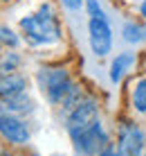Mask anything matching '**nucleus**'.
<instances>
[{"label": "nucleus", "mask_w": 146, "mask_h": 156, "mask_svg": "<svg viewBox=\"0 0 146 156\" xmlns=\"http://www.w3.org/2000/svg\"><path fill=\"white\" fill-rule=\"evenodd\" d=\"M0 43L9 50H18L20 45H25V39L20 34V30H14L7 23H0Z\"/></svg>", "instance_id": "obj_14"}, {"label": "nucleus", "mask_w": 146, "mask_h": 156, "mask_svg": "<svg viewBox=\"0 0 146 156\" xmlns=\"http://www.w3.org/2000/svg\"><path fill=\"white\" fill-rule=\"evenodd\" d=\"M34 84L58 118L74 109L88 93L68 63H41L34 73Z\"/></svg>", "instance_id": "obj_1"}, {"label": "nucleus", "mask_w": 146, "mask_h": 156, "mask_svg": "<svg viewBox=\"0 0 146 156\" xmlns=\"http://www.w3.org/2000/svg\"><path fill=\"white\" fill-rule=\"evenodd\" d=\"M2 5H12V2H16V0H0Z\"/></svg>", "instance_id": "obj_20"}, {"label": "nucleus", "mask_w": 146, "mask_h": 156, "mask_svg": "<svg viewBox=\"0 0 146 156\" xmlns=\"http://www.w3.org/2000/svg\"><path fill=\"white\" fill-rule=\"evenodd\" d=\"M121 41L128 45H142L146 43V20H126L121 25Z\"/></svg>", "instance_id": "obj_12"}, {"label": "nucleus", "mask_w": 146, "mask_h": 156, "mask_svg": "<svg viewBox=\"0 0 146 156\" xmlns=\"http://www.w3.org/2000/svg\"><path fill=\"white\" fill-rule=\"evenodd\" d=\"M101 118V100L92 93H85V98L79 102L74 109H70L65 115H61L63 129L68 131H74V129H83V127H90L92 122H97Z\"/></svg>", "instance_id": "obj_5"}, {"label": "nucleus", "mask_w": 146, "mask_h": 156, "mask_svg": "<svg viewBox=\"0 0 146 156\" xmlns=\"http://www.w3.org/2000/svg\"><path fill=\"white\" fill-rule=\"evenodd\" d=\"M83 12H85L88 18H110L99 0H85V9H83Z\"/></svg>", "instance_id": "obj_15"}, {"label": "nucleus", "mask_w": 146, "mask_h": 156, "mask_svg": "<svg viewBox=\"0 0 146 156\" xmlns=\"http://www.w3.org/2000/svg\"><path fill=\"white\" fill-rule=\"evenodd\" d=\"M88 48L97 59L110 57L115 48V30H112L110 18H88Z\"/></svg>", "instance_id": "obj_6"}, {"label": "nucleus", "mask_w": 146, "mask_h": 156, "mask_svg": "<svg viewBox=\"0 0 146 156\" xmlns=\"http://www.w3.org/2000/svg\"><path fill=\"white\" fill-rule=\"evenodd\" d=\"M144 156H146V152H144Z\"/></svg>", "instance_id": "obj_22"}, {"label": "nucleus", "mask_w": 146, "mask_h": 156, "mask_svg": "<svg viewBox=\"0 0 146 156\" xmlns=\"http://www.w3.org/2000/svg\"><path fill=\"white\" fill-rule=\"evenodd\" d=\"M0 111L27 118L36 111V100L32 98L29 90H23V93L12 95V98H0Z\"/></svg>", "instance_id": "obj_9"}, {"label": "nucleus", "mask_w": 146, "mask_h": 156, "mask_svg": "<svg viewBox=\"0 0 146 156\" xmlns=\"http://www.w3.org/2000/svg\"><path fill=\"white\" fill-rule=\"evenodd\" d=\"M68 138H70L74 156H95V154H99L101 149L110 147V145L115 143L112 136H110V131H108L106 125H104V118H99V120L92 122L90 127L68 131Z\"/></svg>", "instance_id": "obj_3"}, {"label": "nucleus", "mask_w": 146, "mask_h": 156, "mask_svg": "<svg viewBox=\"0 0 146 156\" xmlns=\"http://www.w3.org/2000/svg\"><path fill=\"white\" fill-rule=\"evenodd\" d=\"M32 79L27 77V73H9V75H0V98H12L18 95L23 90H29Z\"/></svg>", "instance_id": "obj_10"}, {"label": "nucleus", "mask_w": 146, "mask_h": 156, "mask_svg": "<svg viewBox=\"0 0 146 156\" xmlns=\"http://www.w3.org/2000/svg\"><path fill=\"white\" fill-rule=\"evenodd\" d=\"M137 14L142 16V20H146V0H142V2L137 5Z\"/></svg>", "instance_id": "obj_18"}, {"label": "nucleus", "mask_w": 146, "mask_h": 156, "mask_svg": "<svg viewBox=\"0 0 146 156\" xmlns=\"http://www.w3.org/2000/svg\"><path fill=\"white\" fill-rule=\"evenodd\" d=\"M23 63H25V57L20 55L18 50H5L0 55V75H9V73H18L23 70Z\"/></svg>", "instance_id": "obj_13"}, {"label": "nucleus", "mask_w": 146, "mask_h": 156, "mask_svg": "<svg viewBox=\"0 0 146 156\" xmlns=\"http://www.w3.org/2000/svg\"><path fill=\"white\" fill-rule=\"evenodd\" d=\"M0 140L7 143L9 147H29L32 143V127L23 115L5 113L0 111Z\"/></svg>", "instance_id": "obj_7"}, {"label": "nucleus", "mask_w": 146, "mask_h": 156, "mask_svg": "<svg viewBox=\"0 0 146 156\" xmlns=\"http://www.w3.org/2000/svg\"><path fill=\"white\" fill-rule=\"evenodd\" d=\"M0 156H18V154H14L9 147H2V149H0Z\"/></svg>", "instance_id": "obj_19"}, {"label": "nucleus", "mask_w": 146, "mask_h": 156, "mask_svg": "<svg viewBox=\"0 0 146 156\" xmlns=\"http://www.w3.org/2000/svg\"><path fill=\"white\" fill-rule=\"evenodd\" d=\"M135 66H137V52H133V50L117 52L110 59V66H108V79H110V84L119 86Z\"/></svg>", "instance_id": "obj_8"}, {"label": "nucleus", "mask_w": 146, "mask_h": 156, "mask_svg": "<svg viewBox=\"0 0 146 156\" xmlns=\"http://www.w3.org/2000/svg\"><path fill=\"white\" fill-rule=\"evenodd\" d=\"M128 106L133 115H146V75H139L131 86Z\"/></svg>", "instance_id": "obj_11"}, {"label": "nucleus", "mask_w": 146, "mask_h": 156, "mask_svg": "<svg viewBox=\"0 0 146 156\" xmlns=\"http://www.w3.org/2000/svg\"><path fill=\"white\" fill-rule=\"evenodd\" d=\"M58 7H61L65 14L77 16V14H81L85 9V0H58Z\"/></svg>", "instance_id": "obj_16"}, {"label": "nucleus", "mask_w": 146, "mask_h": 156, "mask_svg": "<svg viewBox=\"0 0 146 156\" xmlns=\"http://www.w3.org/2000/svg\"><path fill=\"white\" fill-rule=\"evenodd\" d=\"M18 30L25 39V45L34 48V50H45V48L61 45L63 39H65V30H63L61 20L47 18V16H41L36 12L20 16Z\"/></svg>", "instance_id": "obj_2"}, {"label": "nucleus", "mask_w": 146, "mask_h": 156, "mask_svg": "<svg viewBox=\"0 0 146 156\" xmlns=\"http://www.w3.org/2000/svg\"><path fill=\"white\" fill-rule=\"evenodd\" d=\"M115 149L119 156H144L146 129L133 118H121L115 125Z\"/></svg>", "instance_id": "obj_4"}, {"label": "nucleus", "mask_w": 146, "mask_h": 156, "mask_svg": "<svg viewBox=\"0 0 146 156\" xmlns=\"http://www.w3.org/2000/svg\"><path fill=\"white\" fill-rule=\"evenodd\" d=\"M95 156H119L117 154V149H115V145H110V147H106V149H101L99 154H95Z\"/></svg>", "instance_id": "obj_17"}, {"label": "nucleus", "mask_w": 146, "mask_h": 156, "mask_svg": "<svg viewBox=\"0 0 146 156\" xmlns=\"http://www.w3.org/2000/svg\"><path fill=\"white\" fill-rule=\"evenodd\" d=\"M5 50H7V48H5V45H2V43H0V55H2V52H5Z\"/></svg>", "instance_id": "obj_21"}]
</instances>
